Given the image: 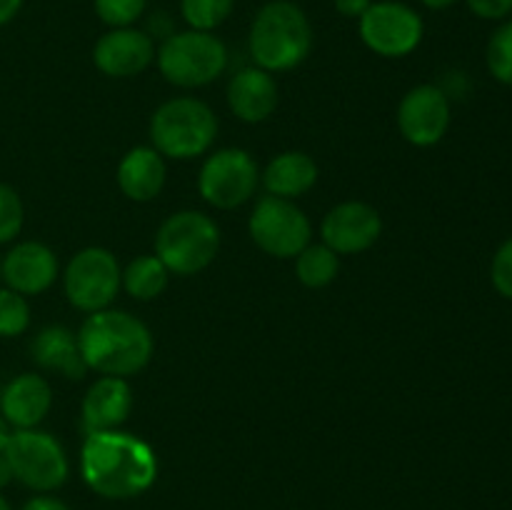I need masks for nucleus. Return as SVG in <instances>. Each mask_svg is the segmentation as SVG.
Segmentation results:
<instances>
[{"label":"nucleus","instance_id":"obj_6","mask_svg":"<svg viewBox=\"0 0 512 510\" xmlns=\"http://www.w3.org/2000/svg\"><path fill=\"white\" fill-rule=\"evenodd\" d=\"M155 58L163 78L178 88L208 85L228 68V48L223 40L215 33L193 28L168 35Z\"/></svg>","mask_w":512,"mask_h":510},{"label":"nucleus","instance_id":"obj_28","mask_svg":"<svg viewBox=\"0 0 512 510\" xmlns=\"http://www.w3.org/2000/svg\"><path fill=\"white\" fill-rule=\"evenodd\" d=\"M25 210L18 190L0 183V243H10L23 230Z\"/></svg>","mask_w":512,"mask_h":510},{"label":"nucleus","instance_id":"obj_36","mask_svg":"<svg viewBox=\"0 0 512 510\" xmlns=\"http://www.w3.org/2000/svg\"><path fill=\"white\" fill-rule=\"evenodd\" d=\"M420 3H423L428 10H448L453 8L458 0H420Z\"/></svg>","mask_w":512,"mask_h":510},{"label":"nucleus","instance_id":"obj_13","mask_svg":"<svg viewBox=\"0 0 512 510\" xmlns=\"http://www.w3.org/2000/svg\"><path fill=\"white\" fill-rule=\"evenodd\" d=\"M383 233L380 213L368 203L348 200L330 210L320 225L323 243L338 255H355L373 248Z\"/></svg>","mask_w":512,"mask_h":510},{"label":"nucleus","instance_id":"obj_7","mask_svg":"<svg viewBox=\"0 0 512 510\" xmlns=\"http://www.w3.org/2000/svg\"><path fill=\"white\" fill-rule=\"evenodd\" d=\"M15 480L38 493H50L68 480L70 465L63 445L45 430H13L5 448Z\"/></svg>","mask_w":512,"mask_h":510},{"label":"nucleus","instance_id":"obj_24","mask_svg":"<svg viewBox=\"0 0 512 510\" xmlns=\"http://www.w3.org/2000/svg\"><path fill=\"white\" fill-rule=\"evenodd\" d=\"M235 0H180V15L188 28L213 33L230 18Z\"/></svg>","mask_w":512,"mask_h":510},{"label":"nucleus","instance_id":"obj_25","mask_svg":"<svg viewBox=\"0 0 512 510\" xmlns=\"http://www.w3.org/2000/svg\"><path fill=\"white\" fill-rule=\"evenodd\" d=\"M485 63L498 83L512 88V18L503 20V25H498V30L490 35L488 48H485Z\"/></svg>","mask_w":512,"mask_h":510},{"label":"nucleus","instance_id":"obj_37","mask_svg":"<svg viewBox=\"0 0 512 510\" xmlns=\"http://www.w3.org/2000/svg\"><path fill=\"white\" fill-rule=\"evenodd\" d=\"M0 510H13V508H10V503H8V500L3 498V495H0Z\"/></svg>","mask_w":512,"mask_h":510},{"label":"nucleus","instance_id":"obj_10","mask_svg":"<svg viewBox=\"0 0 512 510\" xmlns=\"http://www.w3.org/2000/svg\"><path fill=\"white\" fill-rule=\"evenodd\" d=\"M248 228L255 245L275 258H295L300 250L308 248L313 235L308 215L293 200L275 195H265L255 203Z\"/></svg>","mask_w":512,"mask_h":510},{"label":"nucleus","instance_id":"obj_5","mask_svg":"<svg viewBox=\"0 0 512 510\" xmlns=\"http://www.w3.org/2000/svg\"><path fill=\"white\" fill-rule=\"evenodd\" d=\"M220 250V228L200 210L173 213L155 235V255L175 275H195L208 268Z\"/></svg>","mask_w":512,"mask_h":510},{"label":"nucleus","instance_id":"obj_12","mask_svg":"<svg viewBox=\"0 0 512 510\" xmlns=\"http://www.w3.org/2000/svg\"><path fill=\"white\" fill-rule=\"evenodd\" d=\"M398 128L408 143L430 148L440 143L450 128V100L438 85H418L400 100Z\"/></svg>","mask_w":512,"mask_h":510},{"label":"nucleus","instance_id":"obj_9","mask_svg":"<svg viewBox=\"0 0 512 510\" xmlns=\"http://www.w3.org/2000/svg\"><path fill=\"white\" fill-rule=\"evenodd\" d=\"M358 30L375 55L405 58L423 43L425 23L418 10L403 0H373L358 20Z\"/></svg>","mask_w":512,"mask_h":510},{"label":"nucleus","instance_id":"obj_11","mask_svg":"<svg viewBox=\"0 0 512 510\" xmlns=\"http://www.w3.org/2000/svg\"><path fill=\"white\" fill-rule=\"evenodd\" d=\"M260 183V170L253 155L243 148H223L210 155L200 168L198 190L205 203L220 210H233L248 203Z\"/></svg>","mask_w":512,"mask_h":510},{"label":"nucleus","instance_id":"obj_23","mask_svg":"<svg viewBox=\"0 0 512 510\" xmlns=\"http://www.w3.org/2000/svg\"><path fill=\"white\" fill-rule=\"evenodd\" d=\"M340 270V260L328 245H308L295 255V275L305 288H325L335 280Z\"/></svg>","mask_w":512,"mask_h":510},{"label":"nucleus","instance_id":"obj_34","mask_svg":"<svg viewBox=\"0 0 512 510\" xmlns=\"http://www.w3.org/2000/svg\"><path fill=\"white\" fill-rule=\"evenodd\" d=\"M10 480H15L13 468H10V460L5 458V453H0V490L10 485Z\"/></svg>","mask_w":512,"mask_h":510},{"label":"nucleus","instance_id":"obj_2","mask_svg":"<svg viewBox=\"0 0 512 510\" xmlns=\"http://www.w3.org/2000/svg\"><path fill=\"white\" fill-rule=\"evenodd\" d=\"M78 345L88 370L115 378L140 373L153 358L155 340L143 320L125 310H98L78 330Z\"/></svg>","mask_w":512,"mask_h":510},{"label":"nucleus","instance_id":"obj_27","mask_svg":"<svg viewBox=\"0 0 512 510\" xmlns=\"http://www.w3.org/2000/svg\"><path fill=\"white\" fill-rule=\"evenodd\" d=\"M93 5L108 28H130L143 18L148 0H93Z\"/></svg>","mask_w":512,"mask_h":510},{"label":"nucleus","instance_id":"obj_17","mask_svg":"<svg viewBox=\"0 0 512 510\" xmlns=\"http://www.w3.org/2000/svg\"><path fill=\"white\" fill-rule=\"evenodd\" d=\"M133 410V388L125 378L103 375L88 388L83 398V425L88 433L115 430Z\"/></svg>","mask_w":512,"mask_h":510},{"label":"nucleus","instance_id":"obj_15","mask_svg":"<svg viewBox=\"0 0 512 510\" xmlns=\"http://www.w3.org/2000/svg\"><path fill=\"white\" fill-rule=\"evenodd\" d=\"M0 278L20 295H40L58 278V255L38 240L18 243L0 263Z\"/></svg>","mask_w":512,"mask_h":510},{"label":"nucleus","instance_id":"obj_30","mask_svg":"<svg viewBox=\"0 0 512 510\" xmlns=\"http://www.w3.org/2000/svg\"><path fill=\"white\" fill-rule=\"evenodd\" d=\"M465 5L480 20L512 18V0H465Z\"/></svg>","mask_w":512,"mask_h":510},{"label":"nucleus","instance_id":"obj_22","mask_svg":"<svg viewBox=\"0 0 512 510\" xmlns=\"http://www.w3.org/2000/svg\"><path fill=\"white\" fill-rule=\"evenodd\" d=\"M170 270L160 263L158 255H140L123 270V288L135 300H155L165 293Z\"/></svg>","mask_w":512,"mask_h":510},{"label":"nucleus","instance_id":"obj_35","mask_svg":"<svg viewBox=\"0 0 512 510\" xmlns=\"http://www.w3.org/2000/svg\"><path fill=\"white\" fill-rule=\"evenodd\" d=\"M10 435H13V428H10L8 420H5L3 415H0V453H5V448H8Z\"/></svg>","mask_w":512,"mask_h":510},{"label":"nucleus","instance_id":"obj_3","mask_svg":"<svg viewBox=\"0 0 512 510\" xmlns=\"http://www.w3.org/2000/svg\"><path fill=\"white\" fill-rule=\"evenodd\" d=\"M250 55L268 73H285L303 63L313 50V25L293 0H270L250 25Z\"/></svg>","mask_w":512,"mask_h":510},{"label":"nucleus","instance_id":"obj_8","mask_svg":"<svg viewBox=\"0 0 512 510\" xmlns=\"http://www.w3.org/2000/svg\"><path fill=\"white\" fill-rule=\"evenodd\" d=\"M123 285V270L108 248H83L70 258L63 275V288L70 305L83 313L105 310Z\"/></svg>","mask_w":512,"mask_h":510},{"label":"nucleus","instance_id":"obj_29","mask_svg":"<svg viewBox=\"0 0 512 510\" xmlns=\"http://www.w3.org/2000/svg\"><path fill=\"white\" fill-rule=\"evenodd\" d=\"M490 280H493V288L503 298L512 300V238L505 240L498 248V253H495L493 268H490Z\"/></svg>","mask_w":512,"mask_h":510},{"label":"nucleus","instance_id":"obj_16","mask_svg":"<svg viewBox=\"0 0 512 510\" xmlns=\"http://www.w3.org/2000/svg\"><path fill=\"white\" fill-rule=\"evenodd\" d=\"M53 390L43 375L23 373L15 375L0 393V415L15 430L38 428L50 413Z\"/></svg>","mask_w":512,"mask_h":510},{"label":"nucleus","instance_id":"obj_33","mask_svg":"<svg viewBox=\"0 0 512 510\" xmlns=\"http://www.w3.org/2000/svg\"><path fill=\"white\" fill-rule=\"evenodd\" d=\"M23 3L25 0H0V28H3V25H8L10 20L20 13Z\"/></svg>","mask_w":512,"mask_h":510},{"label":"nucleus","instance_id":"obj_32","mask_svg":"<svg viewBox=\"0 0 512 510\" xmlns=\"http://www.w3.org/2000/svg\"><path fill=\"white\" fill-rule=\"evenodd\" d=\"M23 510H70L63 500L53 498V495H38V498L28 500Z\"/></svg>","mask_w":512,"mask_h":510},{"label":"nucleus","instance_id":"obj_31","mask_svg":"<svg viewBox=\"0 0 512 510\" xmlns=\"http://www.w3.org/2000/svg\"><path fill=\"white\" fill-rule=\"evenodd\" d=\"M333 5L343 18L360 20L365 15V10L373 5V0H333Z\"/></svg>","mask_w":512,"mask_h":510},{"label":"nucleus","instance_id":"obj_14","mask_svg":"<svg viewBox=\"0 0 512 510\" xmlns=\"http://www.w3.org/2000/svg\"><path fill=\"white\" fill-rule=\"evenodd\" d=\"M155 60V43L145 30L110 28L93 48L95 68L110 78H133Z\"/></svg>","mask_w":512,"mask_h":510},{"label":"nucleus","instance_id":"obj_19","mask_svg":"<svg viewBox=\"0 0 512 510\" xmlns=\"http://www.w3.org/2000/svg\"><path fill=\"white\" fill-rule=\"evenodd\" d=\"M33 360L45 370L65 375L70 380H80L88 373L83 353L78 345V333H73L65 325H48L35 335L33 345H30Z\"/></svg>","mask_w":512,"mask_h":510},{"label":"nucleus","instance_id":"obj_21","mask_svg":"<svg viewBox=\"0 0 512 510\" xmlns=\"http://www.w3.org/2000/svg\"><path fill=\"white\" fill-rule=\"evenodd\" d=\"M263 183L275 198H300L318 183V165L310 155L300 153V150H288L270 160L263 173Z\"/></svg>","mask_w":512,"mask_h":510},{"label":"nucleus","instance_id":"obj_26","mask_svg":"<svg viewBox=\"0 0 512 510\" xmlns=\"http://www.w3.org/2000/svg\"><path fill=\"white\" fill-rule=\"evenodd\" d=\"M30 325V305L25 295L0 288V338L23 335Z\"/></svg>","mask_w":512,"mask_h":510},{"label":"nucleus","instance_id":"obj_18","mask_svg":"<svg viewBox=\"0 0 512 510\" xmlns=\"http://www.w3.org/2000/svg\"><path fill=\"white\" fill-rule=\"evenodd\" d=\"M228 105L245 123H263L278 108V83L273 73L258 68H243L230 78Z\"/></svg>","mask_w":512,"mask_h":510},{"label":"nucleus","instance_id":"obj_1","mask_svg":"<svg viewBox=\"0 0 512 510\" xmlns=\"http://www.w3.org/2000/svg\"><path fill=\"white\" fill-rule=\"evenodd\" d=\"M83 480L110 500L135 498L158 478V455L143 438L123 430L88 433L80 453Z\"/></svg>","mask_w":512,"mask_h":510},{"label":"nucleus","instance_id":"obj_4","mask_svg":"<svg viewBox=\"0 0 512 510\" xmlns=\"http://www.w3.org/2000/svg\"><path fill=\"white\" fill-rule=\"evenodd\" d=\"M218 135V118L198 98H173L160 105L150 120V140L160 155L190 160L208 153Z\"/></svg>","mask_w":512,"mask_h":510},{"label":"nucleus","instance_id":"obj_20","mask_svg":"<svg viewBox=\"0 0 512 510\" xmlns=\"http://www.w3.org/2000/svg\"><path fill=\"white\" fill-rule=\"evenodd\" d=\"M165 160L163 155L148 145L128 150L118 165V185L135 203H148L158 198L165 185Z\"/></svg>","mask_w":512,"mask_h":510}]
</instances>
